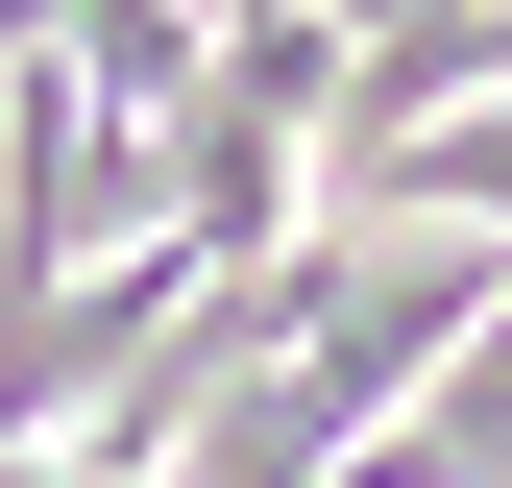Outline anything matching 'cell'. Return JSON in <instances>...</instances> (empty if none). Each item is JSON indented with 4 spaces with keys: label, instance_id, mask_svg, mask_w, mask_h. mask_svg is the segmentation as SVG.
<instances>
[{
    "label": "cell",
    "instance_id": "6da1fadb",
    "mask_svg": "<svg viewBox=\"0 0 512 488\" xmlns=\"http://www.w3.org/2000/svg\"><path fill=\"white\" fill-rule=\"evenodd\" d=\"M317 25H342V49H391V25H439V0H317Z\"/></svg>",
    "mask_w": 512,
    "mask_h": 488
},
{
    "label": "cell",
    "instance_id": "7a4b0ae2",
    "mask_svg": "<svg viewBox=\"0 0 512 488\" xmlns=\"http://www.w3.org/2000/svg\"><path fill=\"white\" fill-rule=\"evenodd\" d=\"M25 49H49V0H0V74H25Z\"/></svg>",
    "mask_w": 512,
    "mask_h": 488
},
{
    "label": "cell",
    "instance_id": "3957f363",
    "mask_svg": "<svg viewBox=\"0 0 512 488\" xmlns=\"http://www.w3.org/2000/svg\"><path fill=\"white\" fill-rule=\"evenodd\" d=\"M0 488H74V464H0Z\"/></svg>",
    "mask_w": 512,
    "mask_h": 488
}]
</instances>
